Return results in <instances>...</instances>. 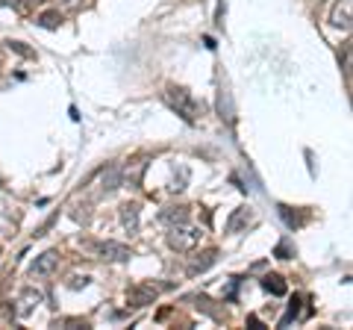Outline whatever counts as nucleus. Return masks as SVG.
I'll return each instance as SVG.
<instances>
[{"label":"nucleus","instance_id":"obj_24","mask_svg":"<svg viewBox=\"0 0 353 330\" xmlns=\"http://www.w3.org/2000/svg\"><path fill=\"white\" fill-rule=\"evenodd\" d=\"M248 324H250V327H256V330L262 327V322H259V318H256V316H250V318H248Z\"/></svg>","mask_w":353,"mask_h":330},{"label":"nucleus","instance_id":"obj_19","mask_svg":"<svg viewBox=\"0 0 353 330\" xmlns=\"http://www.w3.org/2000/svg\"><path fill=\"white\" fill-rule=\"evenodd\" d=\"M197 307H201V310L203 313H209V316H212V318H218V310H215V307H212V301H209V298H203V295H197Z\"/></svg>","mask_w":353,"mask_h":330},{"label":"nucleus","instance_id":"obj_10","mask_svg":"<svg viewBox=\"0 0 353 330\" xmlns=\"http://www.w3.org/2000/svg\"><path fill=\"white\" fill-rule=\"evenodd\" d=\"M121 224H124L127 233H139V204L121 206Z\"/></svg>","mask_w":353,"mask_h":330},{"label":"nucleus","instance_id":"obj_5","mask_svg":"<svg viewBox=\"0 0 353 330\" xmlns=\"http://www.w3.org/2000/svg\"><path fill=\"white\" fill-rule=\"evenodd\" d=\"M57 266H59V254H57V251H44V254L36 257V262L30 266V274H32V278H50V274L57 271Z\"/></svg>","mask_w":353,"mask_h":330},{"label":"nucleus","instance_id":"obj_13","mask_svg":"<svg viewBox=\"0 0 353 330\" xmlns=\"http://www.w3.org/2000/svg\"><path fill=\"white\" fill-rule=\"evenodd\" d=\"M118 186H121V165H112V168H106L103 177H101V192L103 195H112Z\"/></svg>","mask_w":353,"mask_h":330},{"label":"nucleus","instance_id":"obj_4","mask_svg":"<svg viewBox=\"0 0 353 330\" xmlns=\"http://www.w3.org/2000/svg\"><path fill=\"white\" fill-rule=\"evenodd\" d=\"M94 254L106 262H127L132 251L127 245H118V242H101V245H94Z\"/></svg>","mask_w":353,"mask_h":330},{"label":"nucleus","instance_id":"obj_12","mask_svg":"<svg viewBox=\"0 0 353 330\" xmlns=\"http://www.w3.org/2000/svg\"><path fill=\"white\" fill-rule=\"evenodd\" d=\"M262 289L268 295H274V298H283V295L289 292V286H285V280L280 278V274H265V278H262Z\"/></svg>","mask_w":353,"mask_h":330},{"label":"nucleus","instance_id":"obj_20","mask_svg":"<svg viewBox=\"0 0 353 330\" xmlns=\"http://www.w3.org/2000/svg\"><path fill=\"white\" fill-rule=\"evenodd\" d=\"M68 286H71V289H85V286H88V274H74V278L68 280Z\"/></svg>","mask_w":353,"mask_h":330},{"label":"nucleus","instance_id":"obj_3","mask_svg":"<svg viewBox=\"0 0 353 330\" xmlns=\"http://www.w3.org/2000/svg\"><path fill=\"white\" fill-rule=\"evenodd\" d=\"M165 289V286H157V283H139V286H132V289L127 292V304L130 307H148V304H153L157 301V295Z\"/></svg>","mask_w":353,"mask_h":330},{"label":"nucleus","instance_id":"obj_2","mask_svg":"<svg viewBox=\"0 0 353 330\" xmlns=\"http://www.w3.org/2000/svg\"><path fill=\"white\" fill-rule=\"evenodd\" d=\"M197 242H201V230L192 227V224H185V222L174 224L171 233H168V245H171L174 251H192Z\"/></svg>","mask_w":353,"mask_h":330},{"label":"nucleus","instance_id":"obj_16","mask_svg":"<svg viewBox=\"0 0 353 330\" xmlns=\"http://www.w3.org/2000/svg\"><path fill=\"white\" fill-rule=\"evenodd\" d=\"M297 316H301V298H292V304H289V313H285V316L280 318V327H289Z\"/></svg>","mask_w":353,"mask_h":330},{"label":"nucleus","instance_id":"obj_23","mask_svg":"<svg viewBox=\"0 0 353 330\" xmlns=\"http://www.w3.org/2000/svg\"><path fill=\"white\" fill-rule=\"evenodd\" d=\"M24 0H0V6H12V9H18Z\"/></svg>","mask_w":353,"mask_h":330},{"label":"nucleus","instance_id":"obj_8","mask_svg":"<svg viewBox=\"0 0 353 330\" xmlns=\"http://www.w3.org/2000/svg\"><path fill=\"white\" fill-rule=\"evenodd\" d=\"M256 218H253V210L250 206H239V210L230 215V222H227V233H241L245 227H250Z\"/></svg>","mask_w":353,"mask_h":330},{"label":"nucleus","instance_id":"obj_14","mask_svg":"<svg viewBox=\"0 0 353 330\" xmlns=\"http://www.w3.org/2000/svg\"><path fill=\"white\" fill-rule=\"evenodd\" d=\"M185 218H189V210H185V206H168V210H162L159 222H165V224H180V222H185Z\"/></svg>","mask_w":353,"mask_h":330},{"label":"nucleus","instance_id":"obj_17","mask_svg":"<svg viewBox=\"0 0 353 330\" xmlns=\"http://www.w3.org/2000/svg\"><path fill=\"white\" fill-rule=\"evenodd\" d=\"M59 24H62L59 12H44V15L39 18V27H44V30H57Z\"/></svg>","mask_w":353,"mask_h":330},{"label":"nucleus","instance_id":"obj_11","mask_svg":"<svg viewBox=\"0 0 353 330\" xmlns=\"http://www.w3.org/2000/svg\"><path fill=\"white\" fill-rule=\"evenodd\" d=\"M218 260V251H203V254H197L192 262H189V274L194 278V274H203L209 266H215Z\"/></svg>","mask_w":353,"mask_h":330},{"label":"nucleus","instance_id":"obj_7","mask_svg":"<svg viewBox=\"0 0 353 330\" xmlns=\"http://www.w3.org/2000/svg\"><path fill=\"white\" fill-rule=\"evenodd\" d=\"M148 168V159H132L127 168H121V186H141V174Z\"/></svg>","mask_w":353,"mask_h":330},{"label":"nucleus","instance_id":"obj_6","mask_svg":"<svg viewBox=\"0 0 353 330\" xmlns=\"http://www.w3.org/2000/svg\"><path fill=\"white\" fill-rule=\"evenodd\" d=\"M350 9H353V0H339L333 6V12H330V24L336 30H350Z\"/></svg>","mask_w":353,"mask_h":330},{"label":"nucleus","instance_id":"obj_22","mask_svg":"<svg viewBox=\"0 0 353 330\" xmlns=\"http://www.w3.org/2000/svg\"><path fill=\"white\" fill-rule=\"evenodd\" d=\"M59 3H62V9H77L83 0H59Z\"/></svg>","mask_w":353,"mask_h":330},{"label":"nucleus","instance_id":"obj_15","mask_svg":"<svg viewBox=\"0 0 353 330\" xmlns=\"http://www.w3.org/2000/svg\"><path fill=\"white\" fill-rule=\"evenodd\" d=\"M277 210H280V218H283V222H285V227H289V230H297V227H301V224H303V215H301V213H297V210H292V206H285V204H280V206H277Z\"/></svg>","mask_w":353,"mask_h":330},{"label":"nucleus","instance_id":"obj_21","mask_svg":"<svg viewBox=\"0 0 353 330\" xmlns=\"http://www.w3.org/2000/svg\"><path fill=\"white\" fill-rule=\"evenodd\" d=\"M274 254H277L280 260H292V245H289V242H280V245H277V251H274Z\"/></svg>","mask_w":353,"mask_h":330},{"label":"nucleus","instance_id":"obj_1","mask_svg":"<svg viewBox=\"0 0 353 330\" xmlns=\"http://www.w3.org/2000/svg\"><path fill=\"white\" fill-rule=\"evenodd\" d=\"M162 101L168 104L176 115H183L189 124H194L197 115H201V104L192 97L189 89H183V86H168V89L162 92Z\"/></svg>","mask_w":353,"mask_h":330},{"label":"nucleus","instance_id":"obj_9","mask_svg":"<svg viewBox=\"0 0 353 330\" xmlns=\"http://www.w3.org/2000/svg\"><path fill=\"white\" fill-rule=\"evenodd\" d=\"M39 304H41V295H39L36 289H24V292H21V298H18L15 313H18V316H30Z\"/></svg>","mask_w":353,"mask_h":330},{"label":"nucleus","instance_id":"obj_18","mask_svg":"<svg viewBox=\"0 0 353 330\" xmlns=\"http://www.w3.org/2000/svg\"><path fill=\"white\" fill-rule=\"evenodd\" d=\"M9 50H15L18 57H27V59H32L36 53H32L30 48H24V41H9Z\"/></svg>","mask_w":353,"mask_h":330},{"label":"nucleus","instance_id":"obj_25","mask_svg":"<svg viewBox=\"0 0 353 330\" xmlns=\"http://www.w3.org/2000/svg\"><path fill=\"white\" fill-rule=\"evenodd\" d=\"M30 3H32V6H41V3H44V0H30Z\"/></svg>","mask_w":353,"mask_h":330}]
</instances>
